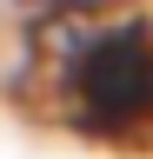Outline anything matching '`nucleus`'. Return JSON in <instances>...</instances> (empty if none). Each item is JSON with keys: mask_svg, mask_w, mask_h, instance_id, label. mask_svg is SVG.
<instances>
[{"mask_svg": "<svg viewBox=\"0 0 153 159\" xmlns=\"http://www.w3.org/2000/svg\"><path fill=\"white\" fill-rule=\"evenodd\" d=\"M67 119L93 139H146L153 133V20L113 13L73 27L60 47Z\"/></svg>", "mask_w": 153, "mask_h": 159, "instance_id": "f257e3e1", "label": "nucleus"}]
</instances>
